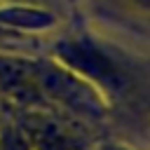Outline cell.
<instances>
[{"label": "cell", "instance_id": "1", "mask_svg": "<svg viewBox=\"0 0 150 150\" xmlns=\"http://www.w3.org/2000/svg\"><path fill=\"white\" fill-rule=\"evenodd\" d=\"M134 2H138L141 7H148V9H150V0H134Z\"/></svg>", "mask_w": 150, "mask_h": 150}]
</instances>
